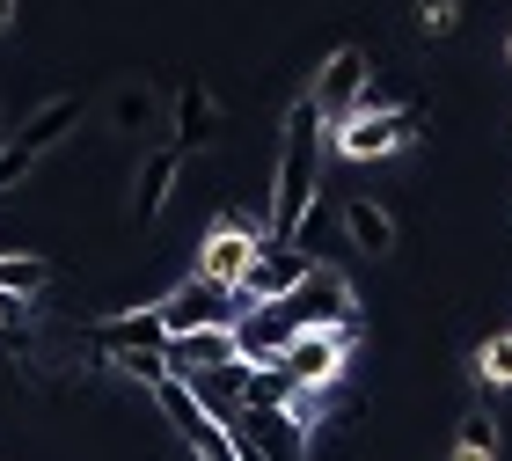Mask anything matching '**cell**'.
<instances>
[{
	"label": "cell",
	"mask_w": 512,
	"mask_h": 461,
	"mask_svg": "<svg viewBox=\"0 0 512 461\" xmlns=\"http://www.w3.org/2000/svg\"><path fill=\"white\" fill-rule=\"evenodd\" d=\"M315 257L300 242H256V257H249V271L235 279V301L242 308H264V301H278V293H286L300 271H308Z\"/></svg>",
	"instance_id": "8fae6325"
},
{
	"label": "cell",
	"mask_w": 512,
	"mask_h": 461,
	"mask_svg": "<svg viewBox=\"0 0 512 461\" xmlns=\"http://www.w3.org/2000/svg\"><path fill=\"white\" fill-rule=\"evenodd\" d=\"M154 315H161V330L169 337H183V330H205V322H235L242 315V301H235V286H213V279H183V286H169L154 301Z\"/></svg>",
	"instance_id": "ba28073f"
},
{
	"label": "cell",
	"mask_w": 512,
	"mask_h": 461,
	"mask_svg": "<svg viewBox=\"0 0 512 461\" xmlns=\"http://www.w3.org/2000/svg\"><path fill=\"white\" fill-rule=\"evenodd\" d=\"M220 96H213V88H205V81H183L176 88V140L169 147H183V154H198V147H213L220 140Z\"/></svg>",
	"instance_id": "5bb4252c"
},
{
	"label": "cell",
	"mask_w": 512,
	"mask_h": 461,
	"mask_svg": "<svg viewBox=\"0 0 512 461\" xmlns=\"http://www.w3.org/2000/svg\"><path fill=\"white\" fill-rule=\"evenodd\" d=\"M74 125H81V96H59V103H44L37 118L22 125L8 147H0V191H15V183L30 176V169H37V161L52 154V147H59V140H66Z\"/></svg>",
	"instance_id": "8992f818"
},
{
	"label": "cell",
	"mask_w": 512,
	"mask_h": 461,
	"mask_svg": "<svg viewBox=\"0 0 512 461\" xmlns=\"http://www.w3.org/2000/svg\"><path fill=\"white\" fill-rule=\"evenodd\" d=\"M147 110H154V96H147V88H118L110 118H118V132H139V125H147Z\"/></svg>",
	"instance_id": "ac0fdd59"
},
{
	"label": "cell",
	"mask_w": 512,
	"mask_h": 461,
	"mask_svg": "<svg viewBox=\"0 0 512 461\" xmlns=\"http://www.w3.org/2000/svg\"><path fill=\"white\" fill-rule=\"evenodd\" d=\"M417 140V110H352V118H337V154L352 161H381V154H403Z\"/></svg>",
	"instance_id": "9c48e42d"
},
{
	"label": "cell",
	"mask_w": 512,
	"mask_h": 461,
	"mask_svg": "<svg viewBox=\"0 0 512 461\" xmlns=\"http://www.w3.org/2000/svg\"><path fill=\"white\" fill-rule=\"evenodd\" d=\"M417 22H425L432 37H447L454 22H461V8H454V0H417Z\"/></svg>",
	"instance_id": "ffe728a7"
},
{
	"label": "cell",
	"mask_w": 512,
	"mask_h": 461,
	"mask_svg": "<svg viewBox=\"0 0 512 461\" xmlns=\"http://www.w3.org/2000/svg\"><path fill=\"white\" fill-rule=\"evenodd\" d=\"M161 366L176 381H213L227 366H242V344H235V322H205V330H183V337H161Z\"/></svg>",
	"instance_id": "52a82bcc"
},
{
	"label": "cell",
	"mask_w": 512,
	"mask_h": 461,
	"mask_svg": "<svg viewBox=\"0 0 512 461\" xmlns=\"http://www.w3.org/2000/svg\"><path fill=\"white\" fill-rule=\"evenodd\" d=\"M235 461H308V418L293 403H235L220 410Z\"/></svg>",
	"instance_id": "7a4b0ae2"
},
{
	"label": "cell",
	"mask_w": 512,
	"mask_h": 461,
	"mask_svg": "<svg viewBox=\"0 0 512 461\" xmlns=\"http://www.w3.org/2000/svg\"><path fill=\"white\" fill-rule=\"evenodd\" d=\"M176 176H183V147H147V154H139V176H132V220H139V227L161 220Z\"/></svg>",
	"instance_id": "4fadbf2b"
},
{
	"label": "cell",
	"mask_w": 512,
	"mask_h": 461,
	"mask_svg": "<svg viewBox=\"0 0 512 461\" xmlns=\"http://www.w3.org/2000/svg\"><path fill=\"white\" fill-rule=\"evenodd\" d=\"M352 344H359V322H344V330H293V337L271 352V366L300 388V396H315V388H337Z\"/></svg>",
	"instance_id": "277c9868"
},
{
	"label": "cell",
	"mask_w": 512,
	"mask_h": 461,
	"mask_svg": "<svg viewBox=\"0 0 512 461\" xmlns=\"http://www.w3.org/2000/svg\"><path fill=\"white\" fill-rule=\"evenodd\" d=\"M366 52L359 44H344V52H330L322 59V74H315V88H308V103L322 110V125H337V118H352V110L366 103Z\"/></svg>",
	"instance_id": "30bf717a"
},
{
	"label": "cell",
	"mask_w": 512,
	"mask_h": 461,
	"mask_svg": "<svg viewBox=\"0 0 512 461\" xmlns=\"http://www.w3.org/2000/svg\"><path fill=\"white\" fill-rule=\"evenodd\" d=\"M154 403H161V418H169L183 432V447H191L198 461H235V440H227V425H220V410L198 396L191 381H176V374H161L154 381Z\"/></svg>",
	"instance_id": "5b68a950"
},
{
	"label": "cell",
	"mask_w": 512,
	"mask_h": 461,
	"mask_svg": "<svg viewBox=\"0 0 512 461\" xmlns=\"http://www.w3.org/2000/svg\"><path fill=\"white\" fill-rule=\"evenodd\" d=\"M322 176V110L300 96L286 118V147H278V198H271V242H300Z\"/></svg>",
	"instance_id": "6da1fadb"
},
{
	"label": "cell",
	"mask_w": 512,
	"mask_h": 461,
	"mask_svg": "<svg viewBox=\"0 0 512 461\" xmlns=\"http://www.w3.org/2000/svg\"><path fill=\"white\" fill-rule=\"evenodd\" d=\"M505 52H512V44H505Z\"/></svg>",
	"instance_id": "603a6c76"
},
{
	"label": "cell",
	"mask_w": 512,
	"mask_h": 461,
	"mask_svg": "<svg viewBox=\"0 0 512 461\" xmlns=\"http://www.w3.org/2000/svg\"><path fill=\"white\" fill-rule=\"evenodd\" d=\"M454 461H498V418L469 410V418H461V440H454Z\"/></svg>",
	"instance_id": "e0dca14e"
},
{
	"label": "cell",
	"mask_w": 512,
	"mask_h": 461,
	"mask_svg": "<svg viewBox=\"0 0 512 461\" xmlns=\"http://www.w3.org/2000/svg\"><path fill=\"white\" fill-rule=\"evenodd\" d=\"M344 235H352V249H366V257H388V249H395V220L381 213L374 198H352V205H344Z\"/></svg>",
	"instance_id": "2e32d148"
},
{
	"label": "cell",
	"mask_w": 512,
	"mask_h": 461,
	"mask_svg": "<svg viewBox=\"0 0 512 461\" xmlns=\"http://www.w3.org/2000/svg\"><path fill=\"white\" fill-rule=\"evenodd\" d=\"M0 140H8V125H0Z\"/></svg>",
	"instance_id": "7402d4cb"
},
{
	"label": "cell",
	"mask_w": 512,
	"mask_h": 461,
	"mask_svg": "<svg viewBox=\"0 0 512 461\" xmlns=\"http://www.w3.org/2000/svg\"><path fill=\"white\" fill-rule=\"evenodd\" d=\"M15 30V0H0V37H8Z\"/></svg>",
	"instance_id": "44dd1931"
},
{
	"label": "cell",
	"mask_w": 512,
	"mask_h": 461,
	"mask_svg": "<svg viewBox=\"0 0 512 461\" xmlns=\"http://www.w3.org/2000/svg\"><path fill=\"white\" fill-rule=\"evenodd\" d=\"M249 257H256V227L249 220H220L213 235H205V249H198V279L235 286L242 271H249Z\"/></svg>",
	"instance_id": "7c38bea8"
},
{
	"label": "cell",
	"mask_w": 512,
	"mask_h": 461,
	"mask_svg": "<svg viewBox=\"0 0 512 461\" xmlns=\"http://www.w3.org/2000/svg\"><path fill=\"white\" fill-rule=\"evenodd\" d=\"M88 337H96V352L118 359V352H161V337H169V330H161L154 308H139V315H103Z\"/></svg>",
	"instance_id": "9a60e30c"
},
{
	"label": "cell",
	"mask_w": 512,
	"mask_h": 461,
	"mask_svg": "<svg viewBox=\"0 0 512 461\" xmlns=\"http://www.w3.org/2000/svg\"><path fill=\"white\" fill-rule=\"evenodd\" d=\"M286 330H344V322H359L352 315V286H344V271L330 264H308L300 279L278 293V301H264Z\"/></svg>",
	"instance_id": "3957f363"
},
{
	"label": "cell",
	"mask_w": 512,
	"mask_h": 461,
	"mask_svg": "<svg viewBox=\"0 0 512 461\" xmlns=\"http://www.w3.org/2000/svg\"><path fill=\"white\" fill-rule=\"evenodd\" d=\"M476 374H483V381H512V330H505V337H491V344H483V359H476Z\"/></svg>",
	"instance_id": "d6986e66"
}]
</instances>
